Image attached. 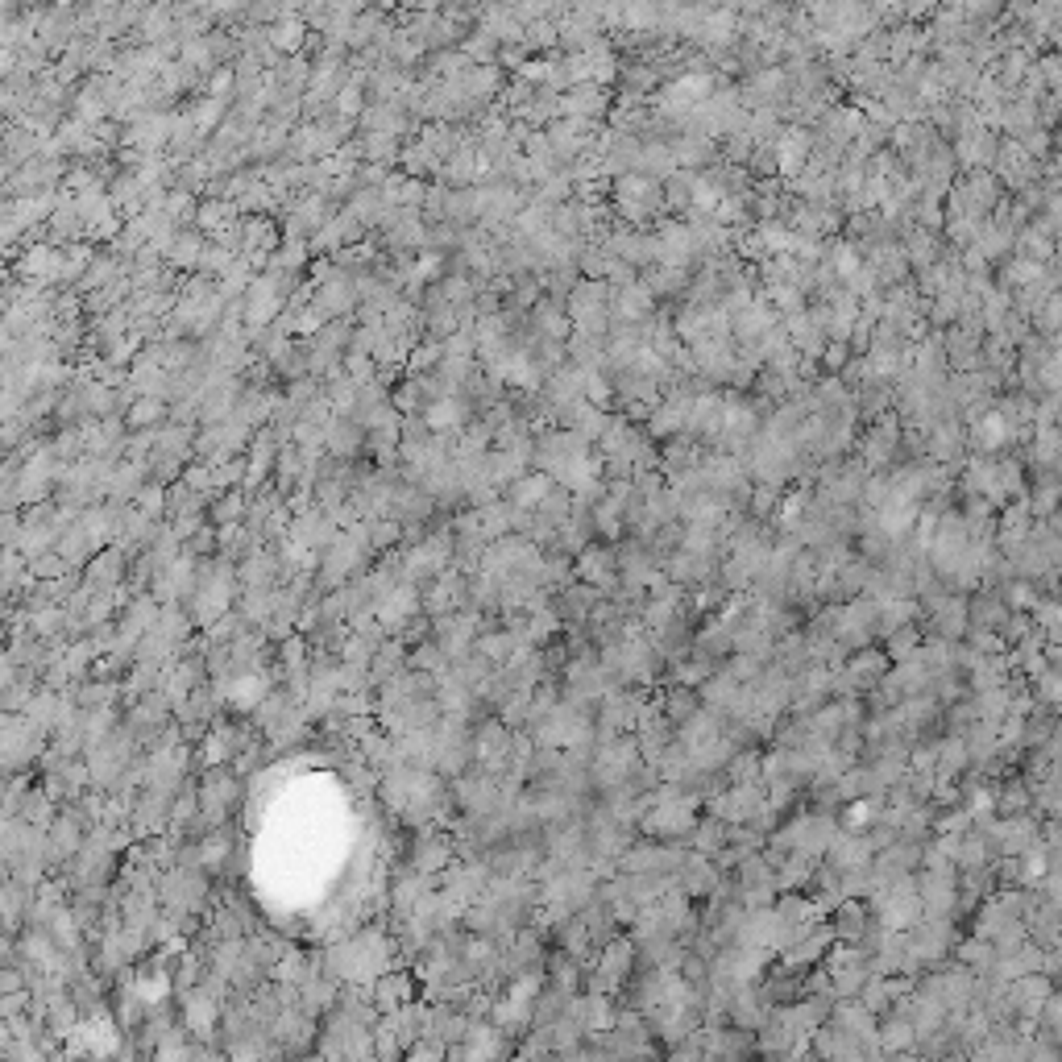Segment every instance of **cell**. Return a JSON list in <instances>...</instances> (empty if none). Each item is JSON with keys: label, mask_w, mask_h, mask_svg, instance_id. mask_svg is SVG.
<instances>
[{"label": "cell", "mask_w": 1062, "mask_h": 1062, "mask_svg": "<svg viewBox=\"0 0 1062 1062\" xmlns=\"http://www.w3.org/2000/svg\"><path fill=\"white\" fill-rule=\"evenodd\" d=\"M187 121H191L195 129H200L204 137H216V133H220V125L229 121V104H225V100H212V96H204L200 104L191 108V117H187Z\"/></svg>", "instance_id": "cell-9"}, {"label": "cell", "mask_w": 1062, "mask_h": 1062, "mask_svg": "<svg viewBox=\"0 0 1062 1062\" xmlns=\"http://www.w3.org/2000/svg\"><path fill=\"white\" fill-rule=\"evenodd\" d=\"M208 245H212V241H208L200 229H183L179 241H175V249L166 254V266H175V270H200V262H204V254H208Z\"/></svg>", "instance_id": "cell-6"}, {"label": "cell", "mask_w": 1062, "mask_h": 1062, "mask_svg": "<svg viewBox=\"0 0 1062 1062\" xmlns=\"http://www.w3.org/2000/svg\"><path fill=\"white\" fill-rule=\"evenodd\" d=\"M166 411H171V403L166 399H137L129 411H125V428L129 432H158L162 428V419Z\"/></svg>", "instance_id": "cell-8"}, {"label": "cell", "mask_w": 1062, "mask_h": 1062, "mask_svg": "<svg viewBox=\"0 0 1062 1062\" xmlns=\"http://www.w3.org/2000/svg\"><path fill=\"white\" fill-rule=\"evenodd\" d=\"M121 561L125 556L117 548H104L100 556H92V565H88V581L92 585H113L121 577Z\"/></svg>", "instance_id": "cell-11"}, {"label": "cell", "mask_w": 1062, "mask_h": 1062, "mask_svg": "<svg viewBox=\"0 0 1062 1062\" xmlns=\"http://www.w3.org/2000/svg\"><path fill=\"white\" fill-rule=\"evenodd\" d=\"M312 307L316 312L332 324V320H349L357 307H361V299H357V278H349L345 270H337L328 278V283H320L316 287V295H312Z\"/></svg>", "instance_id": "cell-2"}, {"label": "cell", "mask_w": 1062, "mask_h": 1062, "mask_svg": "<svg viewBox=\"0 0 1062 1062\" xmlns=\"http://www.w3.org/2000/svg\"><path fill=\"white\" fill-rule=\"evenodd\" d=\"M204 96L229 104V96H237V67H233V63H229V67H216V71L208 75V83H204Z\"/></svg>", "instance_id": "cell-12"}, {"label": "cell", "mask_w": 1062, "mask_h": 1062, "mask_svg": "<svg viewBox=\"0 0 1062 1062\" xmlns=\"http://www.w3.org/2000/svg\"><path fill=\"white\" fill-rule=\"evenodd\" d=\"M569 511H573V502H569V490H565V486H556V490H552V494L544 498V507H540L536 515H540V519H544V523H548L552 531H561V527L569 523Z\"/></svg>", "instance_id": "cell-10"}, {"label": "cell", "mask_w": 1062, "mask_h": 1062, "mask_svg": "<svg viewBox=\"0 0 1062 1062\" xmlns=\"http://www.w3.org/2000/svg\"><path fill=\"white\" fill-rule=\"evenodd\" d=\"M523 54H527V46H502L498 50V67H523L527 63Z\"/></svg>", "instance_id": "cell-14"}, {"label": "cell", "mask_w": 1062, "mask_h": 1062, "mask_svg": "<svg viewBox=\"0 0 1062 1062\" xmlns=\"http://www.w3.org/2000/svg\"><path fill=\"white\" fill-rule=\"evenodd\" d=\"M561 113L569 117V121H581L585 125V117H594V113H602L606 108V100H602V92L594 88V83H577V88H569V92H561Z\"/></svg>", "instance_id": "cell-5"}, {"label": "cell", "mask_w": 1062, "mask_h": 1062, "mask_svg": "<svg viewBox=\"0 0 1062 1062\" xmlns=\"http://www.w3.org/2000/svg\"><path fill=\"white\" fill-rule=\"evenodd\" d=\"M266 38L274 46L278 59H295V54H303V46L312 42V30H307V21L303 17H283L278 25H266Z\"/></svg>", "instance_id": "cell-4"}, {"label": "cell", "mask_w": 1062, "mask_h": 1062, "mask_svg": "<svg viewBox=\"0 0 1062 1062\" xmlns=\"http://www.w3.org/2000/svg\"><path fill=\"white\" fill-rule=\"evenodd\" d=\"M287 303H291V278L283 274H254V283H249L241 307H245V332H262V328H274L278 320H283L287 312Z\"/></svg>", "instance_id": "cell-1"}, {"label": "cell", "mask_w": 1062, "mask_h": 1062, "mask_svg": "<svg viewBox=\"0 0 1062 1062\" xmlns=\"http://www.w3.org/2000/svg\"><path fill=\"white\" fill-rule=\"evenodd\" d=\"M249 515V494L245 490H225L208 502V523L212 527H233V523H245Z\"/></svg>", "instance_id": "cell-7"}, {"label": "cell", "mask_w": 1062, "mask_h": 1062, "mask_svg": "<svg viewBox=\"0 0 1062 1062\" xmlns=\"http://www.w3.org/2000/svg\"><path fill=\"white\" fill-rule=\"evenodd\" d=\"M63 565H67V556H59V552H46V556H38V561H34L30 569H34V577H59V573H63Z\"/></svg>", "instance_id": "cell-13"}, {"label": "cell", "mask_w": 1062, "mask_h": 1062, "mask_svg": "<svg viewBox=\"0 0 1062 1062\" xmlns=\"http://www.w3.org/2000/svg\"><path fill=\"white\" fill-rule=\"evenodd\" d=\"M552 490H556V478H552V473H544V469H536V473H523V478L507 490V502H511L515 511H523V515H536Z\"/></svg>", "instance_id": "cell-3"}]
</instances>
